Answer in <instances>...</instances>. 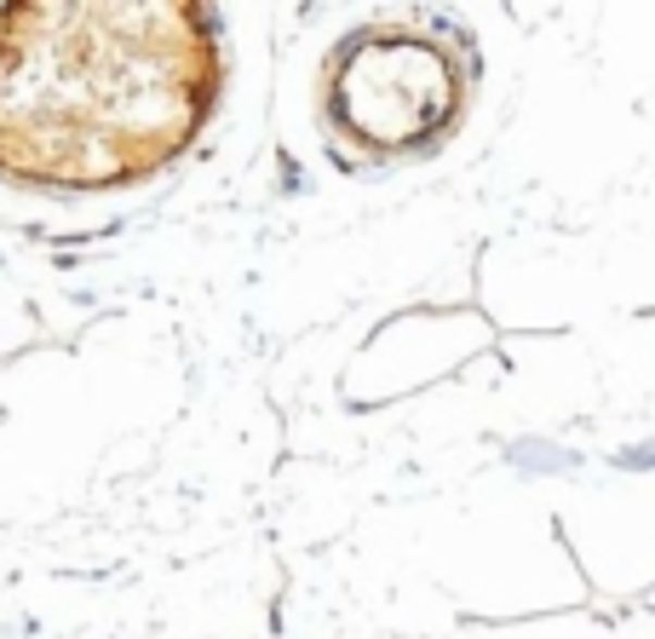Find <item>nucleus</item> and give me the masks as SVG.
<instances>
[{
    "label": "nucleus",
    "mask_w": 655,
    "mask_h": 639,
    "mask_svg": "<svg viewBox=\"0 0 655 639\" xmlns=\"http://www.w3.org/2000/svg\"><path fill=\"white\" fill-rule=\"evenodd\" d=\"M219 98L213 17L184 0L0 7V173L52 191L150 179Z\"/></svg>",
    "instance_id": "1"
},
{
    "label": "nucleus",
    "mask_w": 655,
    "mask_h": 639,
    "mask_svg": "<svg viewBox=\"0 0 655 639\" xmlns=\"http://www.w3.org/2000/svg\"><path fill=\"white\" fill-rule=\"evenodd\" d=\"M478 87V47L455 24H362L322 64V133L351 168L432 156Z\"/></svg>",
    "instance_id": "2"
}]
</instances>
